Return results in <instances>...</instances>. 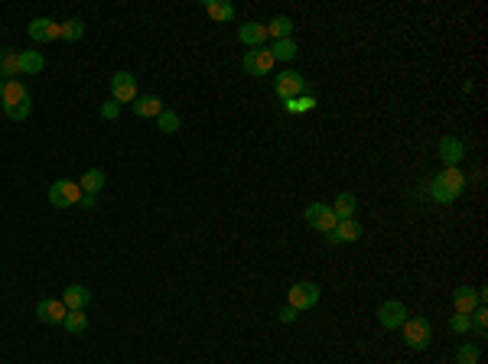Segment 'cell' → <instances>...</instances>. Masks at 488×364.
Instances as JSON below:
<instances>
[{
  "label": "cell",
  "instance_id": "5",
  "mask_svg": "<svg viewBox=\"0 0 488 364\" xmlns=\"http://www.w3.org/2000/svg\"><path fill=\"white\" fill-rule=\"evenodd\" d=\"M319 302V286L310 283V280H300V283L290 286V293H286V306H293L296 312L303 309H312Z\"/></svg>",
  "mask_w": 488,
  "mask_h": 364
},
{
  "label": "cell",
  "instance_id": "19",
  "mask_svg": "<svg viewBox=\"0 0 488 364\" xmlns=\"http://www.w3.org/2000/svg\"><path fill=\"white\" fill-rule=\"evenodd\" d=\"M202 7L218 23H231L235 20V4H228V0H202Z\"/></svg>",
  "mask_w": 488,
  "mask_h": 364
},
{
  "label": "cell",
  "instance_id": "15",
  "mask_svg": "<svg viewBox=\"0 0 488 364\" xmlns=\"http://www.w3.org/2000/svg\"><path fill=\"white\" fill-rule=\"evenodd\" d=\"M238 39L244 46H251V49H261V46L267 43V27L258 23V20H251V23H244V27L238 29Z\"/></svg>",
  "mask_w": 488,
  "mask_h": 364
},
{
  "label": "cell",
  "instance_id": "30",
  "mask_svg": "<svg viewBox=\"0 0 488 364\" xmlns=\"http://www.w3.org/2000/svg\"><path fill=\"white\" fill-rule=\"evenodd\" d=\"M157 127H160L163 133H176L179 130V114L176 111H163V114L157 117Z\"/></svg>",
  "mask_w": 488,
  "mask_h": 364
},
{
  "label": "cell",
  "instance_id": "12",
  "mask_svg": "<svg viewBox=\"0 0 488 364\" xmlns=\"http://www.w3.org/2000/svg\"><path fill=\"white\" fill-rule=\"evenodd\" d=\"M27 33L33 43H53V39H59V23L49 17H36V20H29Z\"/></svg>",
  "mask_w": 488,
  "mask_h": 364
},
{
  "label": "cell",
  "instance_id": "1",
  "mask_svg": "<svg viewBox=\"0 0 488 364\" xmlns=\"http://www.w3.org/2000/svg\"><path fill=\"white\" fill-rule=\"evenodd\" d=\"M462 192H466V176H462L459 166H446L443 173H436V176L430 179V198H433L436 205L456 202Z\"/></svg>",
  "mask_w": 488,
  "mask_h": 364
},
{
  "label": "cell",
  "instance_id": "20",
  "mask_svg": "<svg viewBox=\"0 0 488 364\" xmlns=\"http://www.w3.org/2000/svg\"><path fill=\"white\" fill-rule=\"evenodd\" d=\"M332 212H336V218L338 222H345V218H352L355 215V208H358V198H355V192H342V196L336 198V202L329 205Z\"/></svg>",
  "mask_w": 488,
  "mask_h": 364
},
{
  "label": "cell",
  "instance_id": "16",
  "mask_svg": "<svg viewBox=\"0 0 488 364\" xmlns=\"http://www.w3.org/2000/svg\"><path fill=\"white\" fill-rule=\"evenodd\" d=\"M62 302H65V309H69V312H81L91 302V293L81 283H72V286H65Z\"/></svg>",
  "mask_w": 488,
  "mask_h": 364
},
{
  "label": "cell",
  "instance_id": "13",
  "mask_svg": "<svg viewBox=\"0 0 488 364\" xmlns=\"http://www.w3.org/2000/svg\"><path fill=\"white\" fill-rule=\"evenodd\" d=\"M65 316H69V309H65L62 299H43L39 306H36V319L49 322V325H62Z\"/></svg>",
  "mask_w": 488,
  "mask_h": 364
},
{
  "label": "cell",
  "instance_id": "22",
  "mask_svg": "<svg viewBox=\"0 0 488 364\" xmlns=\"http://www.w3.org/2000/svg\"><path fill=\"white\" fill-rule=\"evenodd\" d=\"M105 182H107L105 169H88V173H85V176L79 179L81 192H91V196H98V192H101V189H105Z\"/></svg>",
  "mask_w": 488,
  "mask_h": 364
},
{
  "label": "cell",
  "instance_id": "29",
  "mask_svg": "<svg viewBox=\"0 0 488 364\" xmlns=\"http://www.w3.org/2000/svg\"><path fill=\"white\" fill-rule=\"evenodd\" d=\"M469 322H472V329H475V335L485 338V332H488V309L485 306H475V309L469 312Z\"/></svg>",
  "mask_w": 488,
  "mask_h": 364
},
{
  "label": "cell",
  "instance_id": "31",
  "mask_svg": "<svg viewBox=\"0 0 488 364\" xmlns=\"http://www.w3.org/2000/svg\"><path fill=\"white\" fill-rule=\"evenodd\" d=\"M479 358H482L479 345H462L459 355H456V364H479Z\"/></svg>",
  "mask_w": 488,
  "mask_h": 364
},
{
  "label": "cell",
  "instance_id": "36",
  "mask_svg": "<svg viewBox=\"0 0 488 364\" xmlns=\"http://www.w3.org/2000/svg\"><path fill=\"white\" fill-rule=\"evenodd\" d=\"M0 95H4V79H0Z\"/></svg>",
  "mask_w": 488,
  "mask_h": 364
},
{
  "label": "cell",
  "instance_id": "27",
  "mask_svg": "<svg viewBox=\"0 0 488 364\" xmlns=\"http://www.w3.org/2000/svg\"><path fill=\"white\" fill-rule=\"evenodd\" d=\"M62 329L69 332V335H81V332L88 329V319H85V312H69L62 322Z\"/></svg>",
  "mask_w": 488,
  "mask_h": 364
},
{
  "label": "cell",
  "instance_id": "23",
  "mask_svg": "<svg viewBox=\"0 0 488 364\" xmlns=\"http://www.w3.org/2000/svg\"><path fill=\"white\" fill-rule=\"evenodd\" d=\"M270 55H274V62H293L296 59V43L293 39H277L270 46Z\"/></svg>",
  "mask_w": 488,
  "mask_h": 364
},
{
  "label": "cell",
  "instance_id": "26",
  "mask_svg": "<svg viewBox=\"0 0 488 364\" xmlns=\"http://www.w3.org/2000/svg\"><path fill=\"white\" fill-rule=\"evenodd\" d=\"M81 36H85V23H81V20H65V23H59V39L79 43Z\"/></svg>",
  "mask_w": 488,
  "mask_h": 364
},
{
  "label": "cell",
  "instance_id": "6",
  "mask_svg": "<svg viewBox=\"0 0 488 364\" xmlns=\"http://www.w3.org/2000/svg\"><path fill=\"white\" fill-rule=\"evenodd\" d=\"M79 198H81V186L75 179H59V182H53V189H49L53 208H72V205H79Z\"/></svg>",
  "mask_w": 488,
  "mask_h": 364
},
{
  "label": "cell",
  "instance_id": "4",
  "mask_svg": "<svg viewBox=\"0 0 488 364\" xmlns=\"http://www.w3.org/2000/svg\"><path fill=\"white\" fill-rule=\"evenodd\" d=\"M274 91L280 101H293V98H300V95H306V79H303L300 72L284 69L274 81Z\"/></svg>",
  "mask_w": 488,
  "mask_h": 364
},
{
  "label": "cell",
  "instance_id": "24",
  "mask_svg": "<svg viewBox=\"0 0 488 364\" xmlns=\"http://www.w3.org/2000/svg\"><path fill=\"white\" fill-rule=\"evenodd\" d=\"M293 33V20L290 17H274L270 23H267V36H274V43L277 39H290Z\"/></svg>",
  "mask_w": 488,
  "mask_h": 364
},
{
  "label": "cell",
  "instance_id": "25",
  "mask_svg": "<svg viewBox=\"0 0 488 364\" xmlns=\"http://www.w3.org/2000/svg\"><path fill=\"white\" fill-rule=\"evenodd\" d=\"M43 69H46L43 53H20V72H27V75H39Z\"/></svg>",
  "mask_w": 488,
  "mask_h": 364
},
{
  "label": "cell",
  "instance_id": "28",
  "mask_svg": "<svg viewBox=\"0 0 488 364\" xmlns=\"http://www.w3.org/2000/svg\"><path fill=\"white\" fill-rule=\"evenodd\" d=\"M286 107V114H306V111H312L316 107V98H310V95H300V98H293V101H284Z\"/></svg>",
  "mask_w": 488,
  "mask_h": 364
},
{
  "label": "cell",
  "instance_id": "33",
  "mask_svg": "<svg viewBox=\"0 0 488 364\" xmlns=\"http://www.w3.org/2000/svg\"><path fill=\"white\" fill-rule=\"evenodd\" d=\"M101 117H105V121H117V117H121V105H117V101H105V105H101Z\"/></svg>",
  "mask_w": 488,
  "mask_h": 364
},
{
  "label": "cell",
  "instance_id": "18",
  "mask_svg": "<svg viewBox=\"0 0 488 364\" xmlns=\"http://www.w3.org/2000/svg\"><path fill=\"white\" fill-rule=\"evenodd\" d=\"M17 75H23L20 72V53L17 49H0V79L13 81Z\"/></svg>",
  "mask_w": 488,
  "mask_h": 364
},
{
  "label": "cell",
  "instance_id": "2",
  "mask_svg": "<svg viewBox=\"0 0 488 364\" xmlns=\"http://www.w3.org/2000/svg\"><path fill=\"white\" fill-rule=\"evenodd\" d=\"M0 105H4V114L10 121H27L33 105H29V91L23 81H4V95H0Z\"/></svg>",
  "mask_w": 488,
  "mask_h": 364
},
{
  "label": "cell",
  "instance_id": "11",
  "mask_svg": "<svg viewBox=\"0 0 488 364\" xmlns=\"http://www.w3.org/2000/svg\"><path fill=\"white\" fill-rule=\"evenodd\" d=\"M362 234H364L362 224H358L355 218H345V222H338L336 228L326 234V241H329V244H355Z\"/></svg>",
  "mask_w": 488,
  "mask_h": 364
},
{
  "label": "cell",
  "instance_id": "8",
  "mask_svg": "<svg viewBox=\"0 0 488 364\" xmlns=\"http://www.w3.org/2000/svg\"><path fill=\"white\" fill-rule=\"evenodd\" d=\"M244 72H248L251 79H261V75H267V72L274 69V55H270V49L267 46H261V49H251V53H244Z\"/></svg>",
  "mask_w": 488,
  "mask_h": 364
},
{
  "label": "cell",
  "instance_id": "3",
  "mask_svg": "<svg viewBox=\"0 0 488 364\" xmlns=\"http://www.w3.org/2000/svg\"><path fill=\"white\" fill-rule=\"evenodd\" d=\"M400 329H404L407 348H414V351H423V348H430V342H433V329H430V322H426L423 316H407V322H404Z\"/></svg>",
  "mask_w": 488,
  "mask_h": 364
},
{
  "label": "cell",
  "instance_id": "32",
  "mask_svg": "<svg viewBox=\"0 0 488 364\" xmlns=\"http://www.w3.org/2000/svg\"><path fill=\"white\" fill-rule=\"evenodd\" d=\"M449 329H453L456 335H466V332L472 329L469 316H466V312H453V319H449Z\"/></svg>",
  "mask_w": 488,
  "mask_h": 364
},
{
  "label": "cell",
  "instance_id": "35",
  "mask_svg": "<svg viewBox=\"0 0 488 364\" xmlns=\"http://www.w3.org/2000/svg\"><path fill=\"white\" fill-rule=\"evenodd\" d=\"M79 205H81V208H95V196H91V192H81Z\"/></svg>",
  "mask_w": 488,
  "mask_h": 364
},
{
  "label": "cell",
  "instance_id": "17",
  "mask_svg": "<svg viewBox=\"0 0 488 364\" xmlns=\"http://www.w3.org/2000/svg\"><path fill=\"white\" fill-rule=\"evenodd\" d=\"M131 111L137 117H160L163 114V101L153 95H137V101L131 105Z\"/></svg>",
  "mask_w": 488,
  "mask_h": 364
},
{
  "label": "cell",
  "instance_id": "14",
  "mask_svg": "<svg viewBox=\"0 0 488 364\" xmlns=\"http://www.w3.org/2000/svg\"><path fill=\"white\" fill-rule=\"evenodd\" d=\"M440 160H443L446 166H459V163L466 160V143H462L459 137H443V140H440Z\"/></svg>",
  "mask_w": 488,
  "mask_h": 364
},
{
  "label": "cell",
  "instance_id": "7",
  "mask_svg": "<svg viewBox=\"0 0 488 364\" xmlns=\"http://www.w3.org/2000/svg\"><path fill=\"white\" fill-rule=\"evenodd\" d=\"M111 101H117V105H133L137 101V79L131 72H114L111 75Z\"/></svg>",
  "mask_w": 488,
  "mask_h": 364
},
{
  "label": "cell",
  "instance_id": "34",
  "mask_svg": "<svg viewBox=\"0 0 488 364\" xmlns=\"http://www.w3.org/2000/svg\"><path fill=\"white\" fill-rule=\"evenodd\" d=\"M277 319L284 322V325H290V322H296V309H293V306H284V309L277 312Z\"/></svg>",
  "mask_w": 488,
  "mask_h": 364
},
{
  "label": "cell",
  "instance_id": "21",
  "mask_svg": "<svg viewBox=\"0 0 488 364\" xmlns=\"http://www.w3.org/2000/svg\"><path fill=\"white\" fill-rule=\"evenodd\" d=\"M453 306H456V312H466V316H469V312L479 306V296H475L472 286H459L453 293Z\"/></svg>",
  "mask_w": 488,
  "mask_h": 364
},
{
  "label": "cell",
  "instance_id": "10",
  "mask_svg": "<svg viewBox=\"0 0 488 364\" xmlns=\"http://www.w3.org/2000/svg\"><path fill=\"white\" fill-rule=\"evenodd\" d=\"M378 322H381L384 329H400L404 322H407V306L397 299H388L378 306Z\"/></svg>",
  "mask_w": 488,
  "mask_h": 364
},
{
  "label": "cell",
  "instance_id": "9",
  "mask_svg": "<svg viewBox=\"0 0 488 364\" xmlns=\"http://www.w3.org/2000/svg\"><path fill=\"white\" fill-rule=\"evenodd\" d=\"M306 222H310L312 228H319L322 234H329L338 224V218H336V212H332L326 202H310V205H306Z\"/></svg>",
  "mask_w": 488,
  "mask_h": 364
}]
</instances>
